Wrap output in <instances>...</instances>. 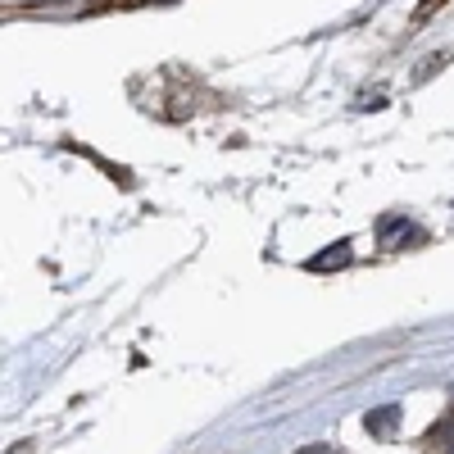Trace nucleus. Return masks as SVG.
I'll return each mask as SVG.
<instances>
[{"mask_svg":"<svg viewBox=\"0 0 454 454\" xmlns=\"http://www.w3.org/2000/svg\"><path fill=\"white\" fill-rule=\"evenodd\" d=\"M350 259H355V250H350L346 241H336V246H327L323 254H314V259H309V269H314V273H327V269H346Z\"/></svg>","mask_w":454,"mask_h":454,"instance_id":"obj_1","label":"nucleus"},{"mask_svg":"<svg viewBox=\"0 0 454 454\" xmlns=\"http://www.w3.org/2000/svg\"><path fill=\"white\" fill-rule=\"evenodd\" d=\"M423 232L413 227L409 218H382V241L387 246H395V241H419Z\"/></svg>","mask_w":454,"mask_h":454,"instance_id":"obj_2","label":"nucleus"},{"mask_svg":"<svg viewBox=\"0 0 454 454\" xmlns=\"http://www.w3.org/2000/svg\"><path fill=\"white\" fill-rule=\"evenodd\" d=\"M395 419H400V409H377V413H368V419H364V427L382 436V432H391V423H395Z\"/></svg>","mask_w":454,"mask_h":454,"instance_id":"obj_3","label":"nucleus"}]
</instances>
